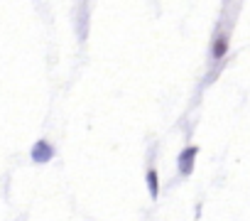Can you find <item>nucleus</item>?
I'll list each match as a JSON object with an SVG mask.
<instances>
[{
    "label": "nucleus",
    "instance_id": "nucleus-3",
    "mask_svg": "<svg viewBox=\"0 0 250 221\" xmlns=\"http://www.w3.org/2000/svg\"><path fill=\"white\" fill-rule=\"evenodd\" d=\"M228 47H230V40H228V35H218V37L213 40L211 54H213L216 59H223V57H226V52H228Z\"/></svg>",
    "mask_w": 250,
    "mask_h": 221
},
{
    "label": "nucleus",
    "instance_id": "nucleus-1",
    "mask_svg": "<svg viewBox=\"0 0 250 221\" xmlns=\"http://www.w3.org/2000/svg\"><path fill=\"white\" fill-rule=\"evenodd\" d=\"M196 155H199V148H196V145H189V148H184V153L179 155V172H182L184 177H189V175H191Z\"/></svg>",
    "mask_w": 250,
    "mask_h": 221
},
{
    "label": "nucleus",
    "instance_id": "nucleus-4",
    "mask_svg": "<svg viewBox=\"0 0 250 221\" xmlns=\"http://www.w3.org/2000/svg\"><path fill=\"white\" fill-rule=\"evenodd\" d=\"M147 189H150L152 199L160 194V182H157V170H155V167H152V170H147Z\"/></svg>",
    "mask_w": 250,
    "mask_h": 221
},
{
    "label": "nucleus",
    "instance_id": "nucleus-2",
    "mask_svg": "<svg viewBox=\"0 0 250 221\" xmlns=\"http://www.w3.org/2000/svg\"><path fill=\"white\" fill-rule=\"evenodd\" d=\"M52 155H54V150H52V145H49L47 140H40V143L32 148V157H35L37 162H47Z\"/></svg>",
    "mask_w": 250,
    "mask_h": 221
}]
</instances>
